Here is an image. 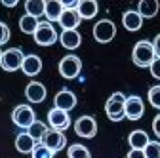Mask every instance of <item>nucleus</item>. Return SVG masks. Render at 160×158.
Segmentation results:
<instances>
[{"label": "nucleus", "instance_id": "obj_1", "mask_svg": "<svg viewBox=\"0 0 160 158\" xmlns=\"http://www.w3.org/2000/svg\"><path fill=\"white\" fill-rule=\"evenodd\" d=\"M156 59V53H154V48H152V42L149 40H139L135 46H133V52H132V61L141 67V69H147L151 67V63Z\"/></svg>", "mask_w": 160, "mask_h": 158}, {"label": "nucleus", "instance_id": "obj_2", "mask_svg": "<svg viewBox=\"0 0 160 158\" xmlns=\"http://www.w3.org/2000/svg\"><path fill=\"white\" fill-rule=\"evenodd\" d=\"M124 103H126V95L122 91H116V93H112L109 97L107 103H105V112L109 116V120L120 122L122 118H126V114H124Z\"/></svg>", "mask_w": 160, "mask_h": 158}, {"label": "nucleus", "instance_id": "obj_3", "mask_svg": "<svg viewBox=\"0 0 160 158\" xmlns=\"http://www.w3.org/2000/svg\"><path fill=\"white\" fill-rule=\"evenodd\" d=\"M23 61H25L23 52L19 50V48H10V50L2 52V57H0V67H2L4 71H8V72H13L17 69H21Z\"/></svg>", "mask_w": 160, "mask_h": 158}, {"label": "nucleus", "instance_id": "obj_4", "mask_svg": "<svg viewBox=\"0 0 160 158\" xmlns=\"http://www.w3.org/2000/svg\"><path fill=\"white\" fill-rule=\"evenodd\" d=\"M80 71H82V61H80V57H76L72 53L65 55L61 61H59V74L63 78H67V80L76 78L80 74Z\"/></svg>", "mask_w": 160, "mask_h": 158}, {"label": "nucleus", "instance_id": "obj_5", "mask_svg": "<svg viewBox=\"0 0 160 158\" xmlns=\"http://www.w3.org/2000/svg\"><path fill=\"white\" fill-rule=\"evenodd\" d=\"M32 36H34V42H36L38 46H52V44H55V42L59 40L57 31H55L53 25L48 23V21L40 23L38 29H36V32H34Z\"/></svg>", "mask_w": 160, "mask_h": 158}, {"label": "nucleus", "instance_id": "obj_6", "mask_svg": "<svg viewBox=\"0 0 160 158\" xmlns=\"http://www.w3.org/2000/svg\"><path fill=\"white\" fill-rule=\"evenodd\" d=\"M116 36V25L111 21V19H101L97 21L93 27V38L99 44H107Z\"/></svg>", "mask_w": 160, "mask_h": 158}, {"label": "nucleus", "instance_id": "obj_7", "mask_svg": "<svg viewBox=\"0 0 160 158\" xmlns=\"http://www.w3.org/2000/svg\"><path fill=\"white\" fill-rule=\"evenodd\" d=\"M12 120H13V124H15L17 128L27 130V128L36 120V116H34L32 107H29V105H17V107L13 109V112H12Z\"/></svg>", "mask_w": 160, "mask_h": 158}, {"label": "nucleus", "instance_id": "obj_8", "mask_svg": "<svg viewBox=\"0 0 160 158\" xmlns=\"http://www.w3.org/2000/svg\"><path fill=\"white\" fill-rule=\"evenodd\" d=\"M74 131L78 137H84V139H92L97 133V122L93 116H80L74 122Z\"/></svg>", "mask_w": 160, "mask_h": 158}, {"label": "nucleus", "instance_id": "obj_9", "mask_svg": "<svg viewBox=\"0 0 160 158\" xmlns=\"http://www.w3.org/2000/svg\"><path fill=\"white\" fill-rule=\"evenodd\" d=\"M145 112V105L143 99L139 95H130L126 97V103H124V114L128 120H139Z\"/></svg>", "mask_w": 160, "mask_h": 158}, {"label": "nucleus", "instance_id": "obj_10", "mask_svg": "<svg viewBox=\"0 0 160 158\" xmlns=\"http://www.w3.org/2000/svg\"><path fill=\"white\" fill-rule=\"evenodd\" d=\"M53 107L59 109V111H72L76 107V95L69 90V88H63V90H59L53 97Z\"/></svg>", "mask_w": 160, "mask_h": 158}, {"label": "nucleus", "instance_id": "obj_11", "mask_svg": "<svg viewBox=\"0 0 160 158\" xmlns=\"http://www.w3.org/2000/svg\"><path fill=\"white\" fill-rule=\"evenodd\" d=\"M48 124L52 130H57V131H65L69 126H71V116L69 112L65 111H59V109H52L48 112Z\"/></svg>", "mask_w": 160, "mask_h": 158}, {"label": "nucleus", "instance_id": "obj_12", "mask_svg": "<svg viewBox=\"0 0 160 158\" xmlns=\"http://www.w3.org/2000/svg\"><path fill=\"white\" fill-rule=\"evenodd\" d=\"M42 145H46L53 154L59 152V151H63L65 145H67V137L63 131H57V130H48V133L44 135V139H42Z\"/></svg>", "mask_w": 160, "mask_h": 158}, {"label": "nucleus", "instance_id": "obj_13", "mask_svg": "<svg viewBox=\"0 0 160 158\" xmlns=\"http://www.w3.org/2000/svg\"><path fill=\"white\" fill-rule=\"evenodd\" d=\"M25 97L31 103H42L46 99V88H44V84H40L36 80L29 82L27 88H25Z\"/></svg>", "mask_w": 160, "mask_h": 158}, {"label": "nucleus", "instance_id": "obj_14", "mask_svg": "<svg viewBox=\"0 0 160 158\" xmlns=\"http://www.w3.org/2000/svg\"><path fill=\"white\" fill-rule=\"evenodd\" d=\"M80 21H82V19H80L76 10H63V13H61V17H59L57 23L61 25L63 31H76Z\"/></svg>", "mask_w": 160, "mask_h": 158}, {"label": "nucleus", "instance_id": "obj_15", "mask_svg": "<svg viewBox=\"0 0 160 158\" xmlns=\"http://www.w3.org/2000/svg\"><path fill=\"white\" fill-rule=\"evenodd\" d=\"M122 25H124L126 31L135 32V31L141 29V25H143V17L137 13V10H128V12H124V15H122Z\"/></svg>", "mask_w": 160, "mask_h": 158}, {"label": "nucleus", "instance_id": "obj_16", "mask_svg": "<svg viewBox=\"0 0 160 158\" xmlns=\"http://www.w3.org/2000/svg\"><path fill=\"white\" fill-rule=\"evenodd\" d=\"M63 0H46V6H44V15L48 19V23L52 21H59V17L63 13Z\"/></svg>", "mask_w": 160, "mask_h": 158}, {"label": "nucleus", "instance_id": "obj_17", "mask_svg": "<svg viewBox=\"0 0 160 158\" xmlns=\"http://www.w3.org/2000/svg\"><path fill=\"white\" fill-rule=\"evenodd\" d=\"M21 71L27 74V76H36L40 71H42V59L38 55L31 53V55H25V61L21 65Z\"/></svg>", "mask_w": 160, "mask_h": 158}, {"label": "nucleus", "instance_id": "obj_18", "mask_svg": "<svg viewBox=\"0 0 160 158\" xmlns=\"http://www.w3.org/2000/svg\"><path fill=\"white\" fill-rule=\"evenodd\" d=\"M59 42L65 50H76L82 42V36H80L78 31H63L59 34Z\"/></svg>", "mask_w": 160, "mask_h": 158}, {"label": "nucleus", "instance_id": "obj_19", "mask_svg": "<svg viewBox=\"0 0 160 158\" xmlns=\"http://www.w3.org/2000/svg\"><path fill=\"white\" fill-rule=\"evenodd\" d=\"M76 12H78L80 19H93L99 12V4L95 0H80Z\"/></svg>", "mask_w": 160, "mask_h": 158}, {"label": "nucleus", "instance_id": "obj_20", "mask_svg": "<svg viewBox=\"0 0 160 158\" xmlns=\"http://www.w3.org/2000/svg\"><path fill=\"white\" fill-rule=\"evenodd\" d=\"M34 147H36V141L32 139L27 131L19 133V135L15 137V149L21 152V154H31V152L34 151Z\"/></svg>", "mask_w": 160, "mask_h": 158}, {"label": "nucleus", "instance_id": "obj_21", "mask_svg": "<svg viewBox=\"0 0 160 158\" xmlns=\"http://www.w3.org/2000/svg\"><path fill=\"white\" fill-rule=\"evenodd\" d=\"M149 135H147V131H143V130H133L130 135H128V143H130V147L132 149H137V151H143L147 145H149Z\"/></svg>", "mask_w": 160, "mask_h": 158}, {"label": "nucleus", "instance_id": "obj_22", "mask_svg": "<svg viewBox=\"0 0 160 158\" xmlns=\"http://www.w3.org/2000/svg\"><path fill=\"white\" fill-rule=\"evenodd\" d=\"M158 2L156 0H141L137 6V13L141 15L143 19H152L156 13H158Z\"/></svg>", "mask_w": 160, "mask_h": 158}, {"label": "nucleus", "instance_id": "obj_23", "mask_svg": "<svg viewBox=\"0 0 160 158\" xmlns=\"http://www.w3.org/2000/svg\"><path fill=\"white\" fill-rule=\"evenodd\" d=\"M27 133L32 137V139H34L36 143H42L44 135L48 133V126H46L44 122H40V120H34V122L27 128Z\"/></svg>", "mask_w": 160, "mask_h": 158}, {"label": "nucleus", "instance_id": "obj_24", "mask_svg": "<svg viewBox=\"0 0 160 158\" xmlns=\"http://www.w3.org/2000/svg\"><path fill=\"white\" fill-rule=\"evenodd\" d=\"M38 25H40L38 19L32 17V15H27V13L21 15V19H19V29H21V32H25V34H34Z\"/></svg>", "mask_w": 160, "mask_h": 158}, {"label": "nucleus", "instance_id": "obj_25", "mask_svg": "<svg viewBox=\"0 0 160 158\" xmlns=\"http://www.w3.org/2000/svg\"><path fill=\"white\" fill-rule=\"evenodd\" d=\"M44 6H46L44 0H27L25 12H27V15H32V17L38 19L40 15H44Z\"/></svg>", "mask_w": 160, "mask_h": 158}, {"label": "nucleus", "instance_id": "obj_26", "mask_svg": "<svg viewBox=\"0 0 160 158\" xmlns=\"http://www.w3.org/2000/svg\"><path fill=\"white\" fill-rule=\"evenodd\" d=\"M67 156L69 158H92L90 151L84 147V145H80V143H74L67 149Z\"/></svg>", "mask_w": 160, "mask_h": 158}, {"label": "nucleus", "instance_id": "obj_27", "mask_svg": "<svg viewBox=\"0 0 160 158\" xmlns=\"http://www.w3.org/2000/svg\"><path fill=\"white\" fill-rule=\"evenodd\" d=\"M31 156H32V158H53V152H52L46 145L36 143V147H34V151L31 152Z\"/></svg>", "mask_w": 160, "mask_h": 158}, {"label": "nucleus", "instance_id": "obj_28", "mask_svg": "<svg viewBox=\"0 0 160 158\" xmlns=\"http://www.w3.org/2000/svg\"><path fill=\"white\" fill-rule=\"evenodd\" d=\"M143 152H145V158H160V141H149Z\"/></svg>", "mask_w": 160, "mask_h": 158}, {"label": "nucleus", "instance_id": "obj_29", "mask_svg": "<svg viewBox=\"0 0 160 158\" xmlns=\"http://www.w3.org/2000/svg\"><path fill=\"white\" fill-rule=\"evenodd\" d=\"M149 103L154 107V109H158L160 111V86H152L151 90H149Z\"/></svg>", "mask_w": 160, "mask_h": 158}, {"label": "nucleus", "instance_id": "obj_30", "mask_svg": "<svg viewBox=\"0 0 160 158\" xmlns=\"http://www.w3.org/2000/svg\"><path fill=\"white\" fill-rule=\"evenodd\" d=\"M8 40H10V29H8V25H6V23L0 21V46L6 44Z\"/></svg>", "mask_w": 160, "mask_h": 158}, {"label": "nucleus", "instance_id": "obj_31", "mask_svg": "<svg viewBox=\"0 0 160 158\" xmlns=\"http://www.w3.org/2000/svg\"><path fill=\"white\" fill-rule=\"evenodd\" d=\"M149 69H151V74L156 78V80H160V57H156V59H154V61L151 63V67H149Z\"/></svg>", "mask_w": 160, "mask_h": 158}, {"label": "nucleus", "instance_id": "obj_32", "mask_svg": "<svg viewBox=\"0 0 160 158\" xmlns=\"http://www.w3.org/2000/svg\"><path fill=\"white\" fill-rule=\"evenodd\" d=\"M152 131H154V135L160 139V114H156L154 120H152Z\"/></svg>", "mask_w": 160, "mask_h": 158}, {"label": "nucleus", "instance_id": "obj_33", "mask_svg": "<svg viewBox=\"0 0 160 158\" xmlns=\"http://www.w3.org/2000/svg\"><path fill=\"white\" fill-rule=\"evenodd\" d=\"M128 158H145V152L143 151H137V149H130Z\"/></svg>", "mask_w": 160, "mask_h": 158}, {"label": "nucleus", "instance_id": "obj_34", "mask_svg": "<svg viewBox=\"0 0 160 158\" xmlns=\"http://www.w3.org/2000/svg\"><path fill=\"white\" fill-rule=\"evenodd\" d=\"M152 48H154L156 57H160V34H156V38L152 40Z\"/></svg>", "mask_w": 160, "mask_h": 158}, {"label": "nucleus", "instance_id": "obj_35", "mask_svg": "<svg viewBox=\"0 0 160 158\" xmlns=\"http://www.w3.org/2000/svg\"><path fill=\"white\" fill-rule=\"evenodd\" d=\"M2 4H4L6 8H15V6H17V0H2Z\"/></svg>", "mask_w": 160, "mask_h": 158}, {"label": "nucleus", "instance_id": "obj_36", "mask_svg": "<svg viewBox=\"0 0 160 158\" xmlns=\"http://www.w3.org/2000/svg\"><path fill=\"white\" fill-rule=\"evenodd\" d=\"M0 57H2V50H0Z\"/></svg>", "mask_w": 160, "mask_h": 158}]
</instances>
